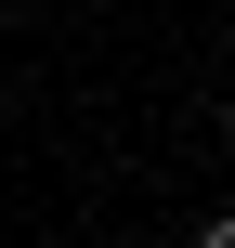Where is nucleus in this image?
Instances as JSON below:
<instances>
[{
	"label": "nucleus",
	"mask_w": 235,
	"mask_h": 248,
	"mask_svg": "<svg viewBox=\"0 0 235 248\" xmlns=\"http://www.w3.org/2000/svg\"><path fill=\"white\" fill-rule=\"evenodd\" d=\"M196 248H235V209H209V222H196Z\"/></svg>",
	"instance_id": "f257e3e1"
},
{
	"label": "nucleus",
	"mask_w": 235,
	"mask_h": 248,
	"mask_svg": "<svg viewBox=\"0 0 235 248\" xmlns=\"http://www.w3.org/2000/svg\"><path fill=\"white\" fill-rule=\"evenodd\" d=\"M222 131H235V92H222Z\"/></svg>",
	"instance_id": "f03ea898"
}]
</instances>
